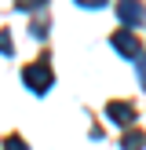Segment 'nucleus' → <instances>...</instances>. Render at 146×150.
<instances>
[{
	"label": "nucleus",
	"mask_w": 146,
	"mask_h": 150,
	"mask_svg": "<svg viewBox=\"0 0 146 150\" xmlns=\"http://www.w3.org/2000/svg\"><path fill=\"white\" fill-rule=\"evenodd\" d=\"M113 48L121 51V55L135 59V62H139V55H142V51H139V37L131 33V29H117V33H113Z\"/></svg>",
	"instance_id": "f03ea898"
},
{
	"label": "nucleus",
	"mask_w": 146,
	"mask_h": 150,
	"mask_svg": "<svg viewBox=\"0 0 146 150\" xmlns=\"http://www.w3.org/2000/svg\"><path fill=\"white\" fill-rule=\"evenodd\" d=\"M106 117L113 125H131V121H135V106H131V103H110V106H106Z\"/></svg>",
	"instance_id": "20e7f679"
},
{
	"label": "nucleus",
	"mask_w": 146,
	"mask_h": 150,
	"mask_svg": "<svg viewBox=\"0 0 146 150\" xmlns=\"http://www.w3.org/2000/svg\"><path fill=\"white\" fill-rule=\"evenodd\" d=\"M48 0H15V7L18 11H36V7H44Z\"/></svg>",
	"instance_id": "39448f33"
},
{
	"label": "nucleus",
	"mask_w": 146,
	"mask_h": 150,
	"mask_svg": "<svg viewBox=\"0 0 146 150\" xmlns=\"http://www.w3.org/2000/svg\"><path fill=\"white\" fill-rule=\"evenodd\" d=\"M4 150H29L26 143H22V139L18 136H11V139H7V143H4Z\"/></svg>",
	"instance_id": "0eeeda50"
},
{
	"label": "nucleus",
	"mask_w": 146,
	"mask_h": 150,
	"mask_svg": "<svg viewBox=\"0 0 146 150\" xmlns=\"http://www.w3.org/2000/svg\"><path fill=\"white\" fill-rule=\"evenodd\" d=\"M117 15L128 26H142V0H121L117 4Z\"/></svg>",
	"instance_id": "7ed1b4c3"
},
{
	"label": "nucleus",
	"mask_w": 146,
	"mask_h": 150,
	"mask_svg": "<svg viewBox=\"0 0 146 150\" xmlns=\"http://www.w3.org/2000/svg\"><path fill=\"white\" fill-rule=\"evenodd\" d=\"M124 150H142V132H131V136L124 139Z\"/></svg>",
	"instance_id": "423d86ee"
},
{
	"label": "nucleus",
	"mask_w": 146,
	"mask_h": 150,
	"mask_svg": "<svg viewBox=\"0 0 146 150\" xmlns=\"http://www.w3.org/2000/svg\"><path fill=\"white\" fill-rule=\"evenodd\" d=\"M77 4H80V7H102L106 0H77Z\"/></svg>",
	"instance_id": "6e6552de"
},
{
	"label": "nucleus",
	"mask_w": 146,
	"mask_h": 150,
	"mask_svg": "<svg viewBox=\"0 0 146 150\" xmlns=\"http://www.w3.org/2000/svg\"><path fill=\"white\" fill-rule=\"evenodd\" d=\"M22 81H26V88H33V92H48L51 88V66L48 62H33L22 70Z\"/></svg>",
	"instance_id": "f257e3e1"
}]
</instances>
